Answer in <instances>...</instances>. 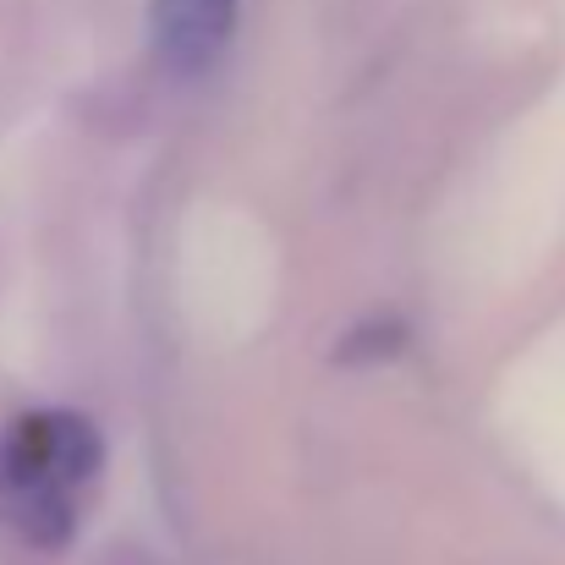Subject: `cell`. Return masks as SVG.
Wrapping results in <instances>:
<instances>
[{
    "mask_svg": "<svg viewBox=\"0 0 565 565\" xmlns=\"http://www.w3.org/2000/svg\"><path fill=\"white\" fill-rule=\"evenodd\" d=\"M105 445L77 412H28L0 428V527L28 550H61L94 494Z\"/></svg>",
    "mask_w": 565,
    "mask_h": 565,
    "instance_id": "1",
    "label": "cell"
},
{
    "mask_svg": "<svg viewBox=\"0 0 565 565\" xmlns=\"http://www.w3.org/2000/svg\"><path fill=\"white\" fill-rule=\"evenodd\" d=\"M231 28H236V0H154L149 11L154 55L171 72L214 66L220 50L231 44Z\"/></svg>",
    "mask_w": 565,
    "mask_h": 565,
    "instance_id": "2",
    "label": "cell"
}]
</instances>
